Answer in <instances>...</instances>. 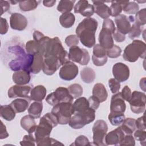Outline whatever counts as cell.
<instances>
[{"label":"cell","mask_w":146,"mask_h":146,"mask_svg":"<svg viewBox=\"0 0 146 146\" xmlns=\"http://www.w3.org/2000/svg\"><path fill=\"white\" fill-rule=\"evenodd\" d=\"M36 145L38 146H49L52 145H63V144L60 143L58 140L49 137H46L43 138L39 141L36 143Z\"/></svg>","instance_id":"7bdbcfd3"},{"label":"cell","mask_w":146,"mask_h":146,"mask_svg":"<svg viewBox=\"0 0 146 146\" xmlns=\"http://www.w3.org/2000/svg\"><path fill=\"white\" fill-rule=\"evenodd\" d=\"M92 3L95 9V13L102 18L106 19L111 16L110 7L104 1H92Z\"/></svg>","instance_id":"603a6c76"},{"label":"cell","mask_w":146,"mask_h":146,"mask_svg":"<svg viewBox=\"0 0 146 146\" xmlns=\"http://www.w3.org/2000/svg\"><path fill=\"white\" fill-rule=\"evenodd\" d=\"M74 112H79L90 108L88 100L84 97H79L72 104Z\"/></svg>","instance_id":"d590c367"},{"label":"cell","mask_w":146,"mask_h":146,"mask_svg":"<svg viewBox=\"0 0 146 146\" xmlns=\"http://www.w3.org/2000/svg\"><path fill=\"white\" fill-rule=\"evenodd\" d=\"M25 49L27 53L34 55L39 52V46L37 42L34 40H30L27 42L25 45Z\"/></svg>","instance_id":"ab89813d"},{"label":"cell","mask_w":146,"mask_h":146,"mask_svg":"<svg viewBox=\"0 0 146 146\" xmlns=\"http://www.w3.org/2000/svg\"><path fill=\"white\" fill-rule=\"evenodd\" d=\"M74 98L71 96L67 88L59 87L55 91L49 94L46 98V101L49 104L54 106L62 102L72 103Z\"/></svg>","instance_id":"ba28073f"},{"label":"cell","mask_w":146,"mask_h":146,"mask_svg":"<svg viewBox=\"0 0 146 146\" xmlns=\"http://www.w3.org/2000/svg\"><path fill=\"white\" fill-rule=\"evenodd\" d=\"M142 33V29L141 26L137 25L135 22H134L131 25V28L130 31L128 33V36L130 39H133L135 38L139 37Z\"/></svg>","instance_id":"b9f144b4"},{"label":"cell","mask_w":146,"mask_h":146,"mask_svg":"<svg viewBox=\"0 0 146 146\" xmlns=\"http://www.w3.org/2000/svg\"><path fill=\"white\" fill-rule=\"evenodd\" d=\"M56 118L58 124H68L71 117L74 113L72 103L62 102L54 106L51 112Z\"/></svg>","instance_id":"52a82bcc"},{"label":"cell","mask_w":146,"mask_h":146,"mask_svg":"<svg viewBox=\"0 0 146 146\" xmlns=\"http://www.w3.org/2000/svg\"><path fill=\"white\" fill-rule=\"evenodd\" d=\"M128 102L132 112L136 114L143 113L145 110V94L142 92L134 91L132 93L131 99Z\"/></svg>","instance_id":"30bf717a"},{"label":"cell","mask_w":146,"mask_h":146,"mask_svg":"<svg viewBox=\"0 0 146 146\" xmlns=\"http://www.w3.org/2000/svg\"><path fill=\"white\" fill-rule=\"evenodd\" d=\"M43 110V103L42 102H34L32 103L28 108V113L35 119L40 117Z\"/></svg>","instance_id":"1f68e13d"},{"label":"cell","mask_w":146,"mask_h":146,"mask_svg":"<svg viewBox=\"0 0 146 146\" xmlns=\"http://www.w3.org/2000/svg\"><path fill=\"white\" fill-rule=\"evenodd\" d=\"M140 87L144 91H145V78H143L140 80Z\"/></svg>","instance_id":"03108f58"},{"label":"cell","mask_w":146,"mask_h":146,"mask_svg":"<svg viewBox=\"0 0 146 146\" xmlns=\"http://www.w3.org/2000/svg\"><path fill=\"white\" fill-rule=\"evenodd\" d=\"M31 88L27 85H14L11 87L7 92L8 97L13 99L17 97L30 99Z\"/></svg>","instance_id":"5bb4252c"},{"label":"cell","mask_w":146,"mask_h":146,"mask_svg":"<svg viewBox=\"0 0 146 146\" xmlns=\"http://www.w3.org/2000/svg\"><path fill=\"white\" fill-rule=\"evenodd\" d=\"M15 111L9 105H1L0 108L1 116L7 121H11L15 117Z\"/></svg>","instance_id":"f546056e"},{"label":"cell","mask_w":146,"mask_h":146,"mask_svg":"<svg viewBox=\"0 0 146 146\" xmlns=\"http://www.w3.org/2000/svg\"><path fill=\"white\" fill-rule=\"evenodd\" d=\"M0 4L1 6V14L2 15L4 13L6 12L10 9V3L6 1H1Z\"/></svg>","instance_id":"be15d7a7"},{"label":"cell","mask_w":146,"mask_h":146,"mask_svg":"<svg viewBox=\"0 0 146 146\" xmlns=\"http://www.w3.org/2000/svg\"><path fill=\"white\" fill-rule=\"evenodd\" d=\"M129 74V67L123 63H116L112 67L113 76L119 82H123L128 80Z\"/></svg>","instance_id":"2e32d148"},{"label":"cell","mask_w":146,"mask_h":146,"mask_svg":"<svg viewBox=\"0 0 146 146\" xmlns=\"http://www.w3.org/2000/svg\"><path fill=\"white\" fill-rule=\"evenodd\" d=\"M108 131V125L103 120H98L94 123L92 127L93 143L98 146L107 145L105 142V137Z\"/></svg>","instance_id":"9c48e42d"},{"label":"cell","mask_w":146,"mask_h":146,"mask_svg":"<svg viewBox=\"0 0 146 146\" xmlns=\"http://www.w3.org/2000/svg\"><path fill=\"white\" fill-rule=\"evenodd\" d=\"M43 56L39 52L34 54V58L29 68L30 72L36 74H38L43 68Z\"/></svg>","instance_id":"d4e9b609"},{"label":"cell","mask_w":146,"mask_h":146,"mask_svg":"<svg viewBox=\"0 0 146 146\" xmlns=\"http://www.w3.org/2000/svg\"><path fill=\"white\" fill-rule=\"evenodd\" d=\"M9 29V25L7 20L5 18H1V29L0 34L2 35L5 34Z\"/></svg>","instance_id":"680465c9"},{"label":"cell","mask_w":146,"mask_h":146,"mask_svg":"<svg viewBox=\"0 0 146 146\" xmlns=\"http://www.w3.org/2000/svg\"><path fill=\"white\" fill-rule=\"evenodd\" d=\"M69 60L81 65H87L90 60V56L88 51L84 48H81L78 46L70 47L68 52Z\"/></svg>","instance_id":"8fae6325"},{"label":"cell","mask_w":146,"mask_h":146,"mask_svg":"<svg viewBox=\"0 0 146 146\" xmlns=\"http://www.w3.org/2000/svg\"><path fill=\"white\" fill-rule=\"evenodd\" d=\"M75 21V17L73 13H66L62 14L59 17V22L64 28L71 27Z\"/></svg>","instance_id":"f1b7e54d"},{"label":"cell","mask_w":146,"mask_h":146,"mask_svg":"<svg viewBox=\"0 0 146 146\" xmlns=\"http://www.w3.org/2000/svg\"><path fill=\"white\" fill-rule=\"evenodd\" d=\"M74 13H80L86 18H90L95 13L94 6L90 4L88 1L80 0L74 6Z\"/></svg>","instance_id":"ac0fdd59"},{"label":"cell","mask_w":146,"mask_h":146,"mask_svg":"<svg viewBox=\"0 0 146 146\" xmlns=\"http://www.w3.org/2000/svg\"><path fill=\"white\" fill-rule=\"evenodd\" d=\"M92 60L94 64L96 66H104L107 62V56L104 58H96L94 55L92 56Z\"/></svg>","instance_id":"6f0895ef"},{"label":"cell","mask_w":146,"mask_h":146,"mask_svg":"<svg viewBox=\"0 0 146 146\" xmlns=\"http://www.w3.org/2000/svg\"><path fill=\"white\" fill-rule=\"evenodd\" d=\"M69 92L74 99H77L80 97L83 92V90L81 85L77 83L71 84L67 88Z\"/></svg>","instance_id":"f35d334b"},{"label":"cell","mask_w":146,"mask_h":146,"mask_svg":"<svg viewBox=\"0 0 146 146\" xmlns=\"http://www.w3.org/2000/svg\"><path fill=\"white\" fill-rule=\"evenodd\" d=\"M112 35L115 40L117 42H122L125 39V35L121 33L117 29L115 30V31Z\"/></svg>","instance_id":"94428289"},{"label":"cell","mask_w":146,"mask_h":146,"mask_svg":"<svg viewBox=\"0 0 146 146\" xmlns=\"http://www.w3.org/2000/svg\"><path fill=\"white\" fill-rule=\"evenodd\" d=\"M12 79L16 84L26 85L30 81V72L27 70H23L15 71L13 74Z\"/></svg>","instance_id":"7402d4cb"},{"label":"cell","mask_w":146,"mask_h":146,"mask_svg":"<svg viewBox=\"0 0 146 146\" xmlns=\"http://www.w3.org/2000/svg\"><path fill=\"white\" fill-rule=\"evenodd\" d=\"M92 95L96 97L100 103L105 102L108 97V93L105 86L100 83L94 85L92 89Z\"/></svg>","instance_id":"4316f807"},{"label":"cell","mask_w":146,"mask_h":146,"mask_svg":"<svg viewBox=\"0 0 146 146\" xmlns=\"http://www.w3.org/2000/svg\"><path fill=\"white\" fill-rule=\"evenodd\" d=\"M95 119V110L89 108L87 110L75 112L69 121V125L73 129H80L86 124L92 122Z\"/></svg>","instance_id":"8992f818"},{"label":"cell","mask_w":146,"mask_h":146,"mask_svg":"<svg viewBox=\"0 0 146 146\" xmlns=\"http://www.w3.org/2000/svg\"><path fill=\"white\" fill-rule=\"evenodd\" d=\"M56 0H51V1H43V4L44 6L47 7H52L56 3Z\"/></svg>","instance_id":"e7e4bbea"},{"label":"cell","mask_w":146,"mask_h":146,"mask_svg":"<svg viewBox=\"0 0 146 146\" xmlns=\"http://www.w3.org/2000/svg\"><path fill=\"white\" fill-rule=\"evenodd\" d=\"M124 132L123 131L120 127L112 130L106 134L105 137V142L107 145H119L123 141L124 136Z\"/></svg>","instance_id":"d6986e66"},{"label":"cell","mask_w":146,"mask_h":146,"mask_svg":"<svg viewBox=\"0 0 146 146\" xmlns=\"http://www.w3.org/2000/svg\"><path fill=\"white\" fill-rule=\"evenodd\" d=\"M48 56L58 57L62 66L69 61L68 54L63 47L60 40L57 36L50 38L46 47L43 57Z\"/></svg>","instance_id":"277c9868"},{"label":"cell","mask_w":146,"mask_h":146,"mask_svg":"<svg viewBox=\"0 0 146 146\" xmlns=\"http://www.w3.org/2000/svg\"><path fill=\"white\" fill-rule=\"evenodd\" d=\"M75 1H63L61 0L59 1L57 6V10L62 14L66 13H70L73 9Z\"/></svg>","instance_id":"8d00e7d4"},{"label":"cell","mask_w":146,"mask_h":146,"mask_svg":"<svg viewBox=\"0 0 146 146\" xmlns=\"http://www.w3.org/2000/svg\"><path fill=\"white\" fill-rule=\"evenodd\" d=\"M98 40L99 44L106 50L112 48L114 45L112 34L104 29H102L100 31Z\"/></svg>","instance_id":"44dd1931"},{"label":"cell","mask_w":146,"mask_h":146,"mask_svg":"<svg viewBox=\"0 0 146 146\" xmlns=\"http://www.w3.org/2000/svg\"><path fill=\"white\" fill-rule=\"evenodd\" d=\"M120 93L123 99L124 100L128 102L131 99V94H132V92L129 87L128 86H125L122 89V91Z\"/></svg>","instance_id":"9f6ffc18"},{"label":"cell","mask_w":146,"mask_h":146,"mask_svg":"<svg viewBox=\"0 0 146 146\" xmlns=\"http://www.w3.org/2000/svg\"><path fill=\"white\" fill-rule=\"evenodd\" d=\"M39 1L35 0H27L19 2L20 9L23 11H29L35 10L38 6Z\"/></svg>","instance_id":"74e56055"},{"label":"cell","mask_w":146,"mask_h":146,"mask_svg":"<svg viewBox=\"0 0 146 146\" xmlns=\"http://www.w3.org/2000/svg\"><path fill=\"white\" fill-rule=\"evenodd\" d=\"M61 66V63L58 57L55 56L44 57L42 71L47 75H52Z\"/></svg>","instance_id":"9a60e30c"},{"label":"cell","mask_w":146,"mask_h":146,"mask_svg":"<svg viewBox=\"0 0 146 146\" xmlns=\"http://www.w3.org/2000/svg\"><path fill=\"white\" fill-rule=\"evenodd\" d=\"M108 85L112 94H116L119 91L120 88V83L115 78H111L108 80Z\"/></svg>","instance_id":"f907efd6"},{"label":"cell","mask_w":146,"mask_h":146,"mask_svg":"<svg viewBox=\"0 0 146 146\" xmlns=\"http://www.w3.org/2000/svg\"><path fill=\"white\" fill-rule=\"evenodd\" d=\"M102 29L109 31L110 33L112 34V35L115 33L116 30V27L113 21L109 18L104 19L102 25Z\"/></svg>","instance_id":"c3c4849f"},{"label":"cell","mask_w":146,"mask_h":146,"mask_svg":"<svg viewBox=\"0 0 146 146\" xmlns=\"http://www.w3.org/2000/svg\"><path fill=\"white\" fill-rule=\"evenodd\" d=\"M6 50L15 56L8 63V66L11 70L15 72L22 70L29 71L34 55L26 53L22 44L19 43L10 44L7 47Z\"/></svg>","instance_id":"6da1fadb"},{"label":"cell","mask_w":146,"mask_h":146,"mask_svg":"<svg viewBox=\"0 0 146 146\" xmlns=\"http://www.w3.org/2000/svg\"><path fill=\"white\" fill-rule=\"evenodd\" d=\"M108 118L112 125L118 126L123 123L125 117L124 113L110 111Z\"/></svg>","instance_id":"e575fe53"},{"label":"cell","mask_w":146,"mask_h":146,"mask_svg":"<svg viewBox=\"0 0 146 146\" xmlns=\"http://www.w3.org/2000/svg\"><path fill=\"white\" fill-rule=\"evenodd\" d=\"M126 109L124 100L121 96V93L118 92L113 95L110 103V111L124 113Z\"/></svg>","instance_id":"ffe728a7"},{"label":"cell","mask_w":146,"mask_h":146,"mask_svg":"<svg viewBox=\"0 0 146 146\" xmlns=\"http://www.w3.org/2000/svg\"><path fill=\"white\" fill-rule=\"evenodd\" d=\"M79 72L78 67L72 62L68 61L60 68L59 75L60 78L66 81L74 79Z\"/></svg>","instance_id":"7c38bea8"},{"label":"cell","mask_w":146,"mask_h":146,"mask_svg":"<svg viewBox=\"0 0 146 146\" xmlns=\"http://www.w3.org/2000/svg\"><path fill=\"white\" fill-rule=\"evenodd\" d=\"M47 90L44 86L38 85L31 89L30 99L35 102H42L46 97Z\"/></svg>","instance_id":"484cf974"},{"label":"cell","mask_w":146,"mask_h":146,"mask_svg":"<svg viewBox=\"0 0 146 146\" xmlns=\"http://www.w3.org/2000/svg\"><path fill=\"white\" fill-rule=\"evenodd\" d=\"M122 4V10L129 14H135L139 10V6L135 1H121Z\"/></svg>","instance_id":"836d02e7"},{"label":"cell","mask_w":146,"mask_h":146,"mask_svg":"<svg viewBox=\"0 0 146 146\" xmlns=\"http://www.w3.org/2000/svg\"><path fill=\"white\" fill-rule=\"evenodd\" d=\"M110 15L112 17H115L119 15L122 11V4L121 1H112L111 6L110 7Z\"/></svg>","instance_id":"60d3db41"},{"label":"cell","mask_w":146,"mask_h":146,"mask_svg":"<svg viewBox=\"0 0 146 146\" xmlns=\"http://www.w3.org/2000/svg\"><path fill=\"white\" fill-rule=\"evenodd\" d=\"M134 138L136 140L140 141V144L144 146L146 140V132L145 130L137 129L134 132Z\"/></svg>","instance_id":"7dc6e473"},{"label":"cell","mask_w":146,"mask_h":146,"mask_svg":"<svg viewBox=\"0 0 146 146\" xmlns=\"http://www.w3.org/2000/svg\"><path fill=\"white\" fill-rule=\"evenodd\" d=\"M144 118H145V114H144L142 116L139 117L137 120L135 121L136 127L137 129H141V130H145V125L144 123Z\"/></svg>","instance_id":"91938a15"},{"label":"cell","mask_w":146,"mask_h":146,"mask_svg":"<svg viewBox=\"0 0 146 146\" xmlns=\"http://www.w3.org/2000/svg\"><path fill=\"white\" fill-rule=\"evenodd\" d=\"M98 26V21L92 18H86L76 29V35L83 45L91 48L95 44V32Z\"/></svg>","instance_id":"7a4b0ae2"},{"label":"cell","mask_w":146,"mask_h":146,"mask_svg":"<svg viewBox=\"0 0 146 146\" xmlns=\"http://www.w3.org/2000/svg\"><path fill=\"white\" fill-rule=\"evenodd\" d=\"M35 138L33 134H29L23 136L20 144L21 145H35Z\"/></svg>","instance_id":"816d5d0a"},{"label":"cell","mask_w":146,"mask_h":146,"mask_svg":"<svg viewBox=\"0 0 146 146\" xmlns=\"http://www.w3.org/2000/svg\"><path fill=\"white\" fill-rule=\"evenodd\" d=\"M87 100H88L89 106L90 108H91L92 109L95 111L99 108L100 102L96 97L92 95L91 97H90Z\"/></svg>","instance_id":"11a10c76"},{"label":"cell","mask_w":146,"mask_h":146,"mask_svg":"<svg viewBox=\"0 0 146 146\" xmlns=\"http://www.w3.org/2000/svg\"><path fill=\"white\" fill-rule=\"evenodd\" d=\"M28 25L26 18L22 14L18 13H12L10 17V25L12 29L23 31Z\"/></svg>","instance_id":"e0dca14e"},{"label":"cell","mask_w":146,"mask_h":146,"mask_svg":"<svg viewBox=\"0 0 146 146\" xmlns=\"http://www.w3.org/2000/svg\"><path fill=\"white\" fill-rule=\"evenodd\" d=\"M79 39L76 35H70L65 39V43L70 47L78 44Z\"/></svg>","instance_id":"f5cc1de1"},{"label":"cell","mask_w":146,"mask_h":146,"mask_svg":"<svg viewBox=\"0 0 146 146\" xmlns=\"http://www.w3.org/2000/svg\"><path fill=\"white\" fill-rule=\"evenodd\" d=\"M146 55V44L140 40H133L124 48L123 58L129 62H135L141 58L144 59Z\"/></svg>","instance_id":"5b68a950"},{"label":"cell","mask_w":146,"mask_h":146,"mask_svg":"<svg viewBox=\"0 0 146 146\" xmlns=\"http://www.w3.org/2000/svg\"><path fill=\"white\" fill-rule=\"evenodd\" d=\"M135 14V17H134L135 22L140 26L145 25L146 9L144 8L143 9H141L140 10H139Z\"/></svg>","instance_id":"ee69618b"},{"label":"cell","mask_w":146,"mask_h":146,"mask_svg":"<svg viewBox=\"0 0 146 146\" xmlns=\"http://www.w3.org/2000/svg\"><path fill=\"white\" fill-rule=\"evenodd\" d=\"M119 145H135V140L134 137L132 134H125L123 141L121 142Z\"/></svg>","instance_id":"db71d44e"},{"label":"cell","mask_w":146,"mask_h":146,"mask_svg":"<svg viewBox=\"0 0 146 146\" xmlns=\"http://www.w3.org/2000/svg\"><path fill=\"white\" fill-rule=\"evenodd\" d=\"M107 50L102 47L99 44H96L94 46L93 55L96 58H104L107 56Z\"/></svg>","instance_id":"f6af8a7d"},{"label":"cell","mask_w":146,"mask_h":146,"mask_svg":"<svg viewBox=\"0 0 146 146\" xmlns=\"http://www.w3.org/2000/svg\"><path fill=\"white\" fill-rule=\"evenodd\" d=\"M30 99L25 98H18L10 104L16 113H21L25 112L29 106Z\"/></svg>","instance_id":"83f0119b"},{"label":"cell","mask_w":146,"mask_h":146,"mask_svg":"<svg viewBox=\"0 0 146 146\" xmlns=\"http://www.w3.org/2000/svg\"><path fill=\"white\" fill-rule=\"evenodd\" d=\"M71 145L76 146H85L91 145V144L86 136L84 135H80L76 138L74 143Z\"/></svg>","instance_id":"681fc988"},{"label":"cell","mask_w":146,"mask_h":146,"mask_svg":"<svg viewBox=\"0 0 146 146\" xmlns=\"http://www.w3.org/2000/svg\"><path fill=\"white\" fill-rule=\"evenodd\" d=\"M20 123L22 128L26 131L29 134H33L35 132L37 126L35 118L29 114L22 117L21 119Z\"/></svg>","instance_id":"cb8c5ba5"},{"label":"cell","mask_w":146,"mask_h":146,"mask_svg":"<svg viewBox=\"0 0 146 146\" xmlns=\"http://www.w3.org/2000/svg\"><path fill=\"white\" fill-rule=\"evenodd\" d=\"M58 124V122L56 117L51 112L44 115L40 119L39 123L35 131V142L36 143L43 138L49 137L52 128Z\"/></svg>","instance_id":"3957f363"},{"label":"cell","mask_w":146,"mask_h":146,"mask_svg":"<svg viewBox=\"0 0 146 146\" xmlns=\"http://www.w3.org/2000/svg\"><path fill=\"white\" fill-rule=\"evenodd\" d=\"M135 22L133 15L127 17L124 14H120L115 18V22L117 26V30L125 35L129 33L131 28V23Z\"/></svg>","instance_id":"4fadbf2b"},{"label":"cell","mask_w":146,"mask_h":146,"mask_svg":"<svg viewBox=\"0 0 146 146\" xmlns=\"http://www.w3.org/2000/svg\"><path fill=\"white\" fill-rule=\"evenodd\" d=\"M106 52L107 57L110 58H116L121 55V49L119 46L114 44L112 48L107 50Z\"/></svg>","instance_id":"bcb514c9"},{"label":"cell","mask_w":146,"mask_h":146,"mask_svg":"<svg viewBox=\"0 0 146 146\" xmlns=\"http://www.w3.org/2000/svg\"><path fill=\"white\" fill-rule=\"evenodd\" d=\"M0 139H3L9 136V133L7 131L5 125L3 123L2 121H1V131H0Z\"/></svg>","instance_id":"6125c7cd"},{"label":"cell","mask_w":146,"mask_h":146,"mask_svg":"<svg viewBox=\"0 0 146 146\" xmlns=\"http://www.w3.org/2000/svg\"><path fill=\"white\" fill-rule=\"evenodd\" d=\"M135 121L136 120L133 118H125L123 123L121 124V125L120 126L125 134H132L136 130V127Z\"/></svg>","instance_id":"4dcf8cb0"},{"label":"cell","mask_w":146,"mask_h":146,"mask_svg":"<svg viewBox=\"0 0 146 146\" xmlns=\"http://www.w3.org/2000/svg\"><path fill=\"white\" fill-rule=\"evenodd\" d=\"M80 76L82 80L86 83H91L95 79L96 74L95 71L88 67H84L80 71Z\"/></svg>","instance_id":"d6a6232c"}]
</instances>
